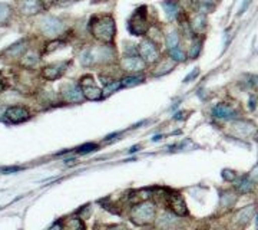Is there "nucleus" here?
Listing matches in <instances>:
<instances>
[{"label": "nucleus", "mask_w": 258, "mask_h": 230, "mask_svg": "<svg viewBox=\"0 0 258 230\" xmlns=\"http://www.w3.org/2000/svg\"><path fill=\"white\" fill-rule=\"evenodd\" d=\"M89 30L98 42L103 45H113L116 37V25L111 15L93 16L89 23Z\"/></svg>", "instance_id": "nucleus-1"}, {"label": "nucleus", "mask_w": 258, "mask_h": 230, "mask_svg": "<svg viewBox=\"0 0 258 230\" xmlns=\"http://www.w3.org/2000/svg\"><path fill=\"white\" fill-rule=\"evenodd\" d=\"M157 219V204L149 200L137 203L129 213V220L137 226H149Z\"/></svg>", "instance_id": "nucleus-2"}, {"label": "nucleus", "mask_w": 258, "mask_h": 230, "mask_svg": "<svg viewBox=\"0 0 258 230\" xmlns=\"http://www.w3.org/2000/svg\"><path fill=\"white\" fill-rule=\"evenodd\" d=\"M64 22L56 16H43L39 20V30L43 36L57 39L64 32Z\"/></svg>", "instance_id": "nucleus-3"}, {"label": "nucleus", "mask_w": 258, "mask_h": 230, "mask_svg": "<svg viewBox=\"0 0 258 230\" xmlns=\"http://www.w3.org/2000/svg\"><path fill=\"white\" fill-rule=\"evenodd\" d=\"M148 28L149 23L147 18V6H141L132 13L128 22V29L134 36H144L147 35Z\"/></svg>", "instance_id": "nucleus-4"}, {"label": "nucleus", "mask_w": 258, "mask_h": 230, "mask_svg": "<svg viewBox=\"0 0 258 230\" xmlns=\"http://www.w3.org/2000/svg\"><path fill=\"white\" fill-rule=\"evenodd\" d=\"M79 86L82 89L85 100H88V101H99V100L103 98V89H101L98 86L96 81L93 79V76H91V75L82 76L81 81H79Z\"/></svg>", "instance_id": "nucleus-5"}, {"label": "nucleus", "mask_w": 258, "mask_h": 230, "mask_svg": "<svg viewBox=\"0 0 258 230\" xmlns=\"http://www.w3.org/2000/svg\"><path fill=\"white\" fill-rule=\"evenodd\" d=\"M120 68L128 72V74H141L145 71L147 64L144 62V59L139 56L138 52H132V54H123L120 58Z\"/></svg>", "instance_id": "nucleus-6"}, {"label": "nucleus", "mask_w": 258, "mask_h": 230, "mask_svg": "<svg viewBox=\"0 0 258 230\" xmlns=\"http://www.w3.org/2000/svg\"><path fill=\"white\" fill-rule=\"evenodd\" d=\"M138 51L139 56L144 59V62L147 65L158 62V59H159V56H161L158 43L157 42H154V40H151L149 37L144 39V40L141 42V45L138 46Z\"/></svg>", "instance_id": "nucleus-7"}, {"label": "nucleus", "mask_w": 258, "mask_h": 230, "mask_svg": "<svg viewBox=\"0 0 258 230\" xmlns=\"http://www.w3.org/2000/svg\"><path fill=\"white\" fill-rule=\"evenodd\" d=\"M165 199L169 210L174 213L176 217L188 216V207H186V203H185V199L182 197V194L178 193V192H169L165 196Z\"/></svg>", "instance_id": "nucleus-8"}, {"label": "nucleus", "mask_w": 258, "mask_h": 230, "mask_svg": "<svg viewBox=\"0 0 258 230\" xmlns=\"http://www.w3.org/2000/svg\"><path fill=\"white\" fill-rule=\"evenodd\" d=\"M255 131H257L255 124L247 120H234L232 125H231V134L235 138H240V140L254 137Z\"/></svg>", "instance_id": "nucleus-9"}, {"label": "nucleus", "mask_w": 258, "mask_h": 230, "mask_svg": "<svg viewBox=\"0 0 258 230\" xmlns=\"http://www.w3.org/2000/svg\"><path fill=\"white\" fill-rule=\"evenodd\" d=\"M60 95H62V100L68 104H81L85 100L83 97L82 89L79 86V83L75 82H66L62 85L60 88Z\"/></svg>", "instance_id": "nucleus-10"}, {"label": "nucleus", "mask_w": 258, "mask_h": 230, "mask_svg": "<svg viewBox=\"0 0 258 230\" xmlns=\"http://www.w3.org/2000/svg\"><path fill=\"white\" fill-rule=\"evenodd\" d=\"M211 115L214 118L221 121L238 120V111L234 107H231L230 104H225V102H220V104L214 105L211 110Z\"/></svg>", "instance_id": "nucleus-11"}, {"label": "nucleus", "mask_w": 258, "mask_h": 230, "mask_svg": "<svg viewBox=\"0 0 258 230\" xmlns=\"http://www.w3.org/2000/svg\"><path fill=\"white\" fill-rule=\"evenodd\" d=\"M71 65V62H55V64H50L45 66L40 72V76L45 79V81H56L59 78H62L63 74L66 72L68 66Z\"/></svg>", "instance_id": "nucleus-12"}, {"label": "nucleus", "mask_w": 258, "mask_h": 230, "mask_svg": "<svg viewBox=\"0 0 258 230\" xmlns=\"http://www.w3.org/2000/svg\"><path fill=\"white\" fill-rule=\"evenodd\" d=\"M5 117L12 124H20L30 118V111L23 105H12L8 110H5Z\"/></svg>", "instance_id": "nucleus-13"}, {"label": "nucleus", "mask_w": 258, "mask_h": 230, "mask_svg": "<svg viewBox=\"0 0 258 230\" xmlns=\"http://www.w3.org/2000/svg\"><path fill=\"white\" fill-rule=\"evenodd\" d=\"M255 214H257V204L255 203L247 204V206L241 207V209H238L235 212V214H234V223L238 224V226H247L254 219Z\"/></svg>", "instance_id": "nucleus-14"}, {"label": "nucleus", "mask_w": 258, "mask_h": 230, "mask_svg": "<svg viewBox=\"0 0 258 230\" xmlns=\"http://www.w3.org/2000/svg\"><path fill=\"white\" fill-rule=\"evenodd\" d=\"M43 9L40 0H18V10L23 16H36Z\"/></svg>", "instance_id": "nucleus-15"}, {"label": "nucleus", "mask_w": 258, "mask_h": 230, "mask_svg": "<svg viewBox=\"0 0 258 230\" xmlns=\"http://www.w3.org/2000/svg\"><path fill=\"white\" fill-rule=\"evenodd\" d=\"M189 26H191V32L197 36H201L205 33L207 30V26H208V19H207V15L205 13H195L191 20H189Z\"/></svg>", "instance_id": "nucleus-16"}, {"label": "nucleus", "mask_w": 258, "mask_h": 230, "mask_svg": "<svg viewBox=\"0 0 258 230\" xmlns=\"http://www.w3.org/2000/svg\"><path fill=\"white\" fill-rule=\"evenodd\" d=\"M254 189H255V183L252 181V178L249 177V174L240 175V177H237L235 181H234V190H235L237 193L249 194L254 192Z\"/></svg>", "instance_id": "nucleus-17"}, {"label": "nucleus", "mask_w": 258, "mask_h": 230, "mask_svg": "<svg viewBox=\"0 0 258 230\" xmlns=\"http://www.w3.org/2000/svg\"><path fill=\"white\" fill-rule=\"evenodd\" d=\"M26 51H28V40L23 39V40H20L18 43H15V45L8 48L3 54L10 56V58H22V56L26 54Z\"/></svg>", "instance_id": "nucleus-18"}, {"label": "nucleus", "mask_w": 258, "mask_h": 230, "mask_svg": "<svg viewBox=\"0 0 258 230\" xmlns=\"http://www.w3.org/2000/svg\"><path fill=\"white\" fill-rule=\"evenodd\" d=\"M62 230H86V226L79 216H69L62 220Z\"/></svg>", "instance_id": "nucleus-19"}, {"label": "nucleus", "mask_w": 258, "mask_h": 230, "mask_svg": "<svg viewBox=\"0 0 258 230\" xmlns=\"http://www.w3.org/2000/svg\"><path fill=\"white\" fill-rule=\"evenodd\" d=\"M238 200V197H237V192L234 190H231V192H224L221 194V197H220V207H222L224 210H231L234 206H235V203Z\"/></svg>", "instance_id": "nucleus-20"}, {"label": "nucleus", "mask_w": 258, "mask_h": 230, "mask_svg": "<svg viewBox=\"0 0 258 230\" xmlns=\"http://www.w3.org/2000/svg\"><path fill=\"white\" fill-rule=\"evenodd\" d=\"M145 82V76L142 74H128L120 78V86L122 88H134L137 85Z\"/></svg>", "instance_id": "nucleus-21"}, {"label": "nucleus", "mask_w": 258, "mask_h": 230, "mask_svg": "<svg viewBox=\"0 0 258 230\" xmlns=\"http://www.w3.org/2000/svg\"><path fill=\"white\" fill-rule=\"evenodd\" d=\"M39 61H40V54H37L36 51H26V54L22 56V59H20V65L30 69L35 65L39 64Z\"/></svg>", "instance_id": "nucleus-22"}, {"label": "nucleus", "mask_w": 258, "mask_h": 230, "mask_svg": "<svg viewBox=\"0 0 258 230\" xmlns=\"http://www.w3.org/2000/svg\"><path fill=\"white\" fill-rule=\"evenodd\" d=\"M168 56L174 64H184L185 61L188 59V55L185 54V51L181 46H176L174 49L168 51Z\"/></svg>", "instance_id": "nucleus-23"}, {"label": "nucleus", "mask_w": 258, "mask_h": 230, "mask_svg": "<svg viewBox=\"0 0 258 230\" xmlns=\"http://www.w3.org/2000/svg\"><path fill=\"white\" fill-rule=\"evenodd\" d=\"M162 8L165 9L166 18L169 19V20L178 19V16H179V6H178V3L172 2V0H166V2L162 3Z\"/></svg>", "instance_id": "nucleus-24"}, {"label": "nucleus", "mask_w": 258, "mask_h": 230, "mask_svg": "<svg viewBox=\"0 0 258 230\" xmlns=\"http://www.w3.org/2000/svg\"><path fill=\"white\" fill-rule=\"evenodd\" d=\"M175 216H172V214H169V213H164L159 219H158V226L161 227V229H169V227H172L174 224H175Z\"/></svg>", "instance_id": "nucleus-25"}, {"label": "nucleus", "mask_w": 258, "mask_h": 230, "mask_svg": "<svg viewBox=\"0 0 258 230\" xmlns=\"http://www.w3.org/2000/svg\"><path fill=\"white\" fill-rule=\"evenodd\" d=\"M201 51H203V42L200 39H194L189 45L188 49V58L189 59H197L198 56L201 55Z\"/></svg>", "instance_id": "nucleus-26"}, {"label": "nucleus", "mask_w": 258, "mask_h": 230, "mask_svg": "<svg viewBox=\"0 0 258 230\" xmlns=\"http://www.w3.org/2000/svg\"><path fill=\"white\" fill-rule=\"evenodd\" d=\"M179 42H181V39H179V32L178 30H172V32H169L165 37V45L166 49L169 51V49H174L176 46H181L179 45Z\"/></svg>", "instance_id": "nucleus-27"}, {"label": "nucleus", "mask_w": 258, "mask_h": 230, "mask_svg": "<svg viewBox=\"0 0 258 230\" xmlns=\"http://www.w3.org/2000/svg\"><path fill=\"white\" fill-rule=\"evenodd\" d=\"M10 18H12V9H10V6L5 5V3H0V25L8 23Z\"/></svg>", "instance_id": "nucleus-28"}, {"label": "nucleus", "mask_w": 258, "mask_h": 230, "mask_svg": "<svg viewBox=\"0 0 258 230\" xmlns=\"http://www.w3.org/2000/svg\"><path fill=\"white\" fill-rule=\"evenodd\" d=\"M63 45L64 42H62L60 39H52V42H49V43H46V46H45L43 54H45V55H49V54L55 52L57 49H60Z\"/></svg>", "instance_id": "nucleus-29"}, {"label": "nucleus", "mask_w": 258, "mask_h": 230, "mask_svg": "<svg viewBox=\"0 0 258 230\" xmlns=\"http://www.w3.org/2000/svg\"><path fill=\"white\" fill-rule=\"evenodd\" d=\"M122 86H120V79L119 81H111L109 83H106L105 85V88H103V97H108V95H112V94H115V92L120 89Z\"/></svg>", "instance_id": "nucleus-30"}, {"label": "nucleus", "mask_w": 258, "mask_h": 230, "mask_svg": "<svg viewBox=\"0 0 258 230\" xmlns=\"http://www.w3.org/2000/svg\"><path fill=\"white\" fill-rule=\"evenodd\" d=\"M221 175H222V178H224L225 181H228V183H234V181H235V178L238 177L237 171L230 170V168H225V170H222Z\"/></svg>", "instance_id": "nucleus-31"}, {"label": "nucleus", "mask_w": 258, "mask_h": 230, "mask_svg": "<svg viewBox=\"0 0 258 230\" xmlns=\"http://www.w3.org/2000/svg\"><path fill=\"white\" fill-rule=\"evenodd\" d=\"M96 148H98L96 144H93V143H88V144H85V146H82V147L78 148V153H79V154H85V153H91V151L96 150Z\"/></svg>", "instance_id": "nucleus-32"}, {"label": "nucleus", "mask_w": 258, "mask_h": 230, "mask_svg": "<svg viewBox=\"0 0 258 230\" xmlns=\"http://www.w3.org/2000/svg\"><path fill=\"white\" fill-rule=\"evenodd\" d=\"M106 230H129L128 226L122 224V223H115V224H109Z\"/></svg>", "instance_id": "nucleus-33"}, {"label": "nucleus", "mask_w": 258, "mask_h": 230, "mask_svg": "<svg viewBox=\"0 0 258 230\" xmlns=\"http://www.w3.org/2000/svg\"><path fill=\"white\" fill-rule=\"evenodd\" d=\"M249 177L252 178V181L257 184L258 183V166H255L251 171H249Z\"/></svg>", "instance_id": "nucleus-34"}, {"label": "nucleus", "mask_w": 258, "mask_h": 230, "mask_svg": "<svg viewBox=\"0 0 258 230\" xmlns=\"http://www.w3.org/2000/svg\"><path fill=\"white\" fill-rule=\"evenodd\" d=\"M198 74H200V71H198V68H195L192 71V74H189L186 78H185V82H189V81H192L194 78H197L198 76Z\"/></svg>", "instance_id": "nucleus-35"}, {"label": "nucleus", "mask_w": 258, "mask_h": 230, "mask_svg": "<svg viewBox=\"0 0 258 230\" xmlns=\"http://www.w3.org/2000/svg\"><path fill=\"white\" fill-rule=\"evenodd\" d=\"M74 2H76V0H56L55 3L57 6H66V5H71Z\"/></svg>", "instance_id": "nucleus-36"}, {"label": "nucleus", "mask_w": 258, "mask_h": 230, "mask_svg": "<svg viewBox=\"0 0 258 230\" xmlns=\"http://www.w3.org/2000/svg\"><path fill=\"white\" fill-rule=\"evenodd\" d=\"M6 88H8V82H6V79L0 75V92H3Z\"/></svg>", "instance_id": "nucleus-37"}, {"label": "nucleus", "mask_w": 258, "mask_h": 230, "mask_svg": "<svg viewBox=\"0 0 258 230\" xmlns=\"http://www.w3.org/2000/svg\"><path fill=\"white\" fill-rule=\"evenodd\" d=\"M249 5H251V0H244V2H242V6H241L240 9V15H242V13L245 12V9L248 8Z\"/></svg>", "instance_id": "nucleus-38"}, {"label": "nucleus", "mask_w": 258, "mask_h": 230, "mask_svg": "<svg viewBox=\"0 0 258 230\" xmlns=\"http://www.w3.org/2000/svg\"><path fill=\"white\" fill-rule=\"evenodd\" d=\"M42 2V5H43V8H50L53 3H55L56 0H40Z\"/></svg>", "instance_id": "nucleus-39"}, {"label": "nucleus", "mask_w": 258, "mask_h": 230, "mask_svg": "<svg viewBox=\"0 0 258 230\" xmlns=\"http://www.w3.org/2000/svg\"><path fill=\"white\" fill-rule=\"evenodd\" d=\"M195 2H198V3H208V2H210V0H195Z\"/></svg>", "instance_id": "nucleus-40"}, {"label": "nucleus", "mask_w": 258, "mask_h": 230, "mask_svg": "<svg viewBox=\"0 0 258 230\" xmlns=\"http://www.w3.org/2000/svg\"><path fill=\"white\" fill-rule=\"evenodd\" d=\"M254 140H255V141H258V128H257V131H255V134H254Z\"/></svg>", "instance_id": "nucleus-41"}, {"label": "nucleus", "mask_w": 258, "mask_h": 230, "mask_svg": "<svg viewBox=\"0 0 258 230\" xmlns=\"http://www.w3.org/2000/svg\"><path fill=\"white\" fill-rule=\"evenodd\" d=\"M174 230H185V229H182V227H176V229H174Z\"/></svg>", "instance_id": "nucleus-42"}, {"label": "nucleus", "mask_w": 258, "mask_h": 230, "mask_svg": "<svg viewBox=\"0 0 258 230\" xmlns=\"http://www.w3.org/2000/svg\"><path fill=\"white\" fill-rule=\"evenodd\" d=\"M257 229H258V216H257Z\"/></svg>", "instance_id": "nucleus-43"}, {"label": "nucleus", "mask_w": 258, "mask_h": 230, "mask_svg": "<svg viewBox=\"0 0 258 230\" xmlns=\"http://www.w3.org/2000/svg\"><path fill=\"white\" fill-rule=\"evenodd\" d=\"M255 79H257V83H258V76H257V78H255Z\"/></svg>", "instance_id": "nucleus-44"}]
</instances>
